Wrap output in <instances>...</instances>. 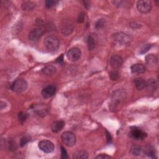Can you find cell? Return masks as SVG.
<instances>
[{"label": "cell", "instance_id": "4dcf8cb0", "mask_svg": "<svg viewBox=\"0 0 159 159\" xmlns=\"http://www.w3.org/2000/svg\"><path fill=\"white\" fill-rule=\"evenodd\" d=\"M84 17H85V15H84V13H80V14L78 16L77 21L80 23H83L84 20Z\"/></svg>", "mask_w": 159, "mask_h": 159}, {"label": "cell", "instance_id": "5bb4252c", "mask_svg": "<svg viewBox=\"0 0 159 159\" xmlns=\"http://www.w3.org/2000/svg\"><path fill=\"white\" fill-rule=\"evenodd\" d=\"M65 126V122L62 120L56 121L53 122L52 125V131L54 132H58L60 131Z\"/></svg>", "mask_w": 159, "mask_h": 159}, {"label": "cell", "instance_id": "ba28073f", "mask_svg": "<svg viewBox=\"0 0 159 159\" xmlns=\"http://www.w3.org/2000/svg\"><path fill=\"white\" fill-rule=\"evenodd\" d=\"M130 135L135 140H143L147 136V134L141 129L133 127L131 129Z\"/></svg>", "mask_w": 159, "mask_h": 159}, {"label": "cell", "instance_id": "4fadbf2b", "mask_svg": "<svg viewBox=\"0 0 159 159\" xmlns=\"http://www.w3.org/2000/svg\"><path fill=\"white\" fill-rule=\"evenodd\" d=\"M61 32L65 36L70 35L73 30V26L69 21H65L61 25Z\"/></svg>", "mask_w": 159, "mask_h": 159}, {"label": "cell", "instance_id": "d6a6232c", "mask_svg": "<svg viewBox=\"0 0 159 159\" xmlns=\"http://www.w3.org/2000/svg\"><path fill=\"white\" fill-rule=\"evenodd\" d=\"M111 157L107 155V154H100L98 156H97L96 157H95V158L96 159H105V158H110Z\"/></svg>", "mask_w": 159, "mask_h": 159}, {"label": "cell", "instance_id": "83f0119b", "mask_svg": "<svg viewBox=\"0 0 159 159\" xmlns=\"http://www.w3.org/2000/svg\"><path fill=\"white\" fill-rule=\"evenodd\" d=\"M58 3V2L54 1V0H47L45 2V6L47 8L49 9L54 7Z\"/></svg>", "mask_w": 159, "mask_h": 159}, {"label": "cell", "instance_id": "7c38bea8", "mask_svg": "<svg viewBox=\"0 0 159 159\" xmlns=\"http://www.w3.org/2000/svg\"><path fill=\"white\" fill-rule=\"evenodd\" d=\"M43 34V31L40 29L35 28L31 30L29 34V39L33 42L37 41Z\"/></svg>", "mask_w": 159, "mask_h": 159}, {"label": "cell", "instance_id": "f546056e", "mask_svg": "<svg viewBox=\"0 0 159 159\" xmlns=\"http://www.w3.org/2000/svg\"><path fill=\"white\" fill-rule=\"evenodd\" d=\"M104 24H105L104 19H99L96 23V24H95V28L97 29H100L104 26Z\"/></svg>", "mask_w": 159, "mask_h": 159}, {"label": "cell", "instance_id": "cb8c5ba5", "mask_svg": "<svg viewBox=\"0 0 159 159\" xmlns=\"http://www.w3.org/2000/svg\"><path fill=\"white\" fill-rule=\"evenodd\" d=\"M88 47L90 50H93L95 47V41L93 37L91 35H90L88 37L87 40Z\"/></svg>", "mask_w": 159, "mask_h": 159}, {"label": "cell", "instance_id": "44dd1931", "mask_svg": "<svg viewBox=\"0 0 159 159\" xmlns=\"http://www.w3.org/2000/svg\"><path fill=\"white\" fill-rule=\"evenodd\" d=\"M148 89H149L151 91H155L157 88V83L156 81L154 79H150L146 81V86Z\"/></svg>", "mask_w": 159, "mask_h": 159}, {"label": "cell", "instance_id": "9a60e30c", "mask_svg": "<svg viewBox=\"0 0 159 159\" xmlns=\"http://www.w3.org/2000/svg\"><path fill=\"white\" fill-rule=\"evenodd\" d=\"M131 70L132 73L141 74L145 72V67L140 63H136L131 67Z\"/></svg>", "mask_w": 159, "mask_h": 159}, {"label": "cell", "instance_id": "d6986e66", "mask_svg": "<svg viewBox=\"0 0 159 159\" xmlns=\"http://www.w3.org/2000/svg\"><path fill=\"white\" fill-rule=\"evenodd\" d=\"M22 8L24 11H32L36 8V5L35 3L30 1H25L22 3Z\"/></svg>", "mask_w": 159, "mask_h": 159}, {"label": "cell", "instance_id": "5b68a950", "mask_svg": "<svg viewBox=\"0 0 159 159\" xmlns=\"http://www.w3.org/2000/svg\"><path fill=\"white\" fill-rule=\"evenodd\" d=\"M137 8L139 11L142 14L149 13L152 9V5L149 1L146 0H140L137 2Z\"/></svg>", "mask_w": 159, "mask_h": 159}, {"label": "cell", "instance_id": "d4e9b609", "mask_svg": "<svg viewBox=\"0 0 159 159\" xmlns=\"http://www.w3.org/2000/svg\"><path fill=\"white\" fill-rule=\"evenodd\" d=\"M30 141V136H29L27 135H24L22 137V138L21 139V141H20V146L21 147H24Z\"/></svg>", "mask_w": 159, "mask_h": 159}, {"label": "cell", "instance_id": "ffe728a7", "mask_svg": "<svg viewBox=\"0 0 159 159\" xmlns=\"http://www.w3.org/2000/svg\"><path fill=\"white\" fill-rule=\"evenodd\" d=\"M75 159H87L88 158V154L85 151H80L75 153L73 155Z\"/></svg>", "mask_w": 159, "mask_h": 159}, {"label": "cell", "instance_id": "9c48e42d", "mask_svg": "<svg viewBox=\"0 0 159 159\" xmlns=\"http://www.w3.org/2000/svg\"><path fill=\"white\" fill-rule=\"evenodd\" d=\"M125 93L124 91L121 90H117L112 95V104L113 108H115L117 105H118L119 103H120L123 99L124 98Z\"/></svg>", "mask_w": 159, "mask_h": 159}, {"label": "cell", "instance_id": "8fae6325", "mask_svg": "<svg viewBox=\"0 0 159 159\" xmlns=\"http://www.w3.org/2000/svg\"><path fill=\"white\" fill-rule=\"evenodd\" d=\"M110 62L111 66L114 69L119 68V67H121L122 64V59L119 55H118V54L113 55L110 58Z\"/></svg>", "mask_w": 159, "mask_h": 159}, {"label": "cell", "instance_id": "d590c367", "mask_svg": "<svg viewBox=\"0 0 159 159\" xmlns=\"http://www.w3.org/2000/svg\"><path fill=\"white\" fill-rule=\"evenodd\" d=\"M0 105H1V109L2 110H3V108H5V107H6V103H4V102H3V101H1V104H0Z\"/></svg>", "mask_w": 159, "mask_h": 159}, {"label": "cell", "instance_id": "3957f363", "mask_svg": "<svg viewBox=\"0 0 159 159\" xmlns=\"http://www.w3.org/2000/svg\"><path fill=\"white\" fill-rule=\"evenodd\" d=\"M61 139L63 144L68 147H72L76 143V136L73 133L67 131L63 132L61 135Z\"/></svg>", "mask_w": 159, "mask_h": 159}, {"label": "cell", "instance_id": "e0dca14e", "mask_svg": "<svg viewBox=\"0 0 159 159\" xmlns=\"http://www.w3.org/2000/svg\"><path fill=\"white\" fill-rule=\"evenodd\" d=\"M134 83L137 89L139 90H142L146 86V81L142 78H136Z\"/></svg>", "mask_w": 159, "mask_h": 159}, {"label": "cell", "instance_id": "7402d4cb", "mask_svg": "<svg viewBox=\"0 0 159 159\" xmlns=\"http://www.w3.org/2000/svg\"><path fill=\"white\" fill-rule=\"evenodd\" d=\"M131 153L135 156L141 155L142 153V149L138 145H133L131 149Z\"/></svg>", "mask_w": 159, "mask_h": 159}, {"label": "cell", "instance_id": "484cf974", "mask_svg": "<svg viewBox=\"0 0 159 159\" xmlns=\"http://www.w3.org/2000/svg\"><path fill=\"white\" fill-rule=\"evenodd\" d=\"M27 118V114L24 112H20L18 114V119L20 122L23 123Z\"/></svg>", "mask_w": 159, "mask_h": 159}, {"label": "cell", "instance_id": "52a82bcc", "mask_svg": "<svg viewBox=\"0 0 159 159\" xmlns=\"http://www.w3.org/2000/svg\"><path fill=\"white\" fill-rule=\"evenodd\" d=\"M39 148L45 153H51L54 151V145L49 141L44 140L39 143Z\"/></svg>", "mask_w": 159, "mask_h": 159}, {"label": "cell", "instance_id": "7a4b0ae2", "mask_svg": "<svg viewBox=\"0 0 159 159\" xmlns=\"http://www.w3.org/2000/svg\"><path fill=\"white\" fill-rule=\"evenodd\" d=\"M113 39L116 44L121 46H126L130 44L131 42V37L128 34L122 32L117 33L114 34Z\"/></svg>", "mask_w": 159, "mask_h": 159}, {"label": "cell", "instance_id": "e575fe53", "mask_svg": "<svg viewBox=\"0 0 159 159\" xmlns=\"http://www.w3.org/2000/svg\"><path fill=\"white\" fill-rule=\"evenodd\" d=\"M107 140H108V142H110L111 141V136L110 135V134L109 132H108L107 131Z\"/></svg>", "mask_w": 159, "mask_h": 159}, {"label": "cell", "instance_id": "836d02e7", "mask_svg": "<svg viewBox=\"0 0 159 159\" xmlns=\"http://www.w3.org/2000/svg\"><path fill=\"white\" fill-rule=\"evenodd\" d=\"M63 61V55H62L61 56H60V57H59V58H57V60H56V62H57V63H62Z\"/></svg>", "mask_w": 159, "mask_h": 159}, {"label": "cell", "instance_id": "ac0fdd59", "mask_svg": "<svg viewBox=\"0 0 159 159\" xmlns=\"http://www.w3.org/2000/svg\"><path fill=\"white\" fill-rule=\"evenodd\" d=\"M42 72L46 75H52L56 72V68L54 66L49 65L42 68Z\"/></svg>", "mask_w": 159, "mask_h": 159}, {"label": "cell", "instance_id": "8d00e7d4", "mask_svg": "<svg viewBox=\"0 0 159 159\" xmlns=\"http://www.w3.org/2000/svg\"><path fill=\"white\" fill-rule=\"evenodd\" d=\"M83 3H84V6H85L87 8H88L89 7H90V5H89V4L88 3H87L86 2H83Z\"/></svg>", "mask_w": 159, "mask_h": 159}, {"label": "cell", "instance_id": "4316f807", "mask_svg": "<svg viewBox=\"0 0 159 159\" xmlns=\"http://www.w3.org/2000/svg\"><path fill=\"white\" fill-rule=\"evenodd\" d=\"M110 76L112 80H117L119 77V73L117 70H113L110 72Z\"/></svg>", "mask_w": 159, "mask_h": 159}, {"label": "cell", "instance_id": "6da1fadb", "mask_svg": "<svg viewBox=\"0 0 159 159\" xmlns=\"http://www.w3.org/2000/svg\"><path fill=\"white\" fill-rule=\"evenodd\" d=\"M44 46L50 52H55L60 47V40L55 36H49L44 40Z\"/></svg>", "mask_w": 159, "mask_h": 159}, {"label": "cell", "instance_id": "1f68e13d", "mask_svg": "<svg viewBox=\"0 0 159 159\" xmlns=\"http://www.w3.org/2000/svg\"><path fill=\"white\" fill-rule=\"evenodd\" d=\"M61 154H62V158H68L67 151H65V149L62 146H61Z\"/></svg>", "mask_w": 159, "mask_h": 159}, {"label": "cell", "instance_id": "f1b7e54d", "mask_svg": "<svg viewBox=\"0 0 159 159\" xmlns=\"http://www.w3.org/2000/svg\"><path fill=\"white\" fill-rule=\"evenodd\" d=\"M152 46L151 44H145V45H144L141 48V49L140 50V52L139 53H140L141 54H145V53L147 52H148V51H149L151 49Z\"/></svg>", "mask_w": 159, "mask_h": 159}, {"label": "cell", "instance_id": "277c9868", "mask_svg": "<svg viewBox=\"0 0 159 159\" xmlns=\"http://www.w3.org/2000/svg\"><path fill=\"white\" fill-rule=\"evenodd\" d=\"M27 88V83L25 80H16L11 85V90L16 93H23L26 90Z\"/></svg>", "mask_w": 159, "mask_h": 159}, {"label": "cell", "instance_id": "2e32d148", "mask_svg": "<svg viewBox=\"0 0 159 159\" xmlns=\"http://www.w3.org/2000/svg\"><path fill=\"white\" fill-rule=\"evenodd\" d=\"M145 61L147 64L150 67H154L157 63V57L154 54L148 55L145 57Z\"/></svg>", "mask_w": 159, "mask_h": 159}, {"label": "cell", "instance_id": "8992f818", "mask_svg": "<svg viewBox=\"0 0 159 159\" xmlns=\"http://www.w3.org/2000/svg\"><path fill=\"white\" fill-rule=\"evenodd\" d=\"M81 56V52L80 49L73 47L70 49L67 54V59L71 62H76L78 60Z\"/></svg>", "mask_w": 159, "mask_h": 159}, {"label": "cell", "instance_id": "30bf717a", "mask_svg": "<svg viewBox=\"0 0 159 159\" xmlns=\"http://www.w3.org/2000/svg\"><path fill=\"white\" fill-rule=\"evenodd\" d=\"M56 92V87L54 85H48L42 91V96L44 98H49L54 96Z\"/></svg>", "mask_w": 159, "mask_h": 159}, {"label": "cell", "instance_id": "603a6c76", "mask_svg": "<svg viewBox=\"0 0 159 159\" xmlns=\"http://www.w3.org/2000/svg\"><path fill=\"white\" fill-rule=\"evenodd\" d=\"M145 154L146 155L149 157L151 158H155V149H154V147H152L151 145H148L146 147V149H145Z\"/></svg>", "mask_w": 159, "mask_h": 159}]
</instances>
